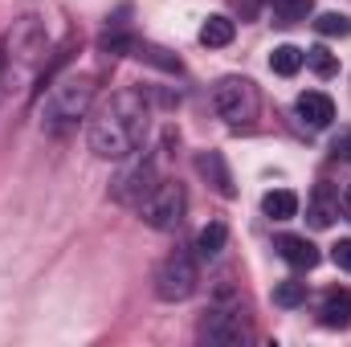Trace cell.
Returning <instances> with one entry per match:
<instances>
[{"mask_svg":"<svg viewBox=\"0 0 351 347\" xmlns=\"http://www.w3.org/2000/svg\"><path fill=\"white\" fill-rule=\"evenodd\" d=\"M339 208H343V204H339V192H331L327 184H319V188H315V196H311L306 217H311V225H315V229H327V225L339 217Z\"/></svg>","mask_w":351,"mask_h":347,"instance_id":"7c38bea8","label":"cell"},{"mask_svg":"<svg viewBox=\"0 0 351 347\" xmlns=\"http://www.w3.org/2000/svg\"><path fill=\"white\" fill-rule=\"evenodd\" d=\"M331 261H335L339 270H348V274H351V237H348V241H339V246L331 250Z\"/></svg>","mask_w":351,"mask_h":347,"instance_id":"44dd1931","label":"cell"},{"mask_svg":"<svg viewBox=\"0 0 351 347\" xmlns=\"http://www.w3.org/2000/svg\"><path fill=\"white\" fill-rule=\"evenodd\" d=\"M147 98L139 90H114L90 119L86 143L102 160H127L147 139Z\"/></svg>","mask_w":351,"mask_h":347,"instance_id":"6da1fadb","label":"cell"},{"mask_svg":"<svg viewBox=\"0 0 351 347\" xmlns=\"http://www.w3.org/2000/svg\"><path fill=\"white\" fill-rule=\"evenodd\" d=\"M213 110H217L229 127L254 123V115H258V86H254L250 78H237V74L221 78V82L213 86Z\"/></svg>","mask_w":351,"mask_h":347,"instance_id":"5b68a950","label":"cell"},{"mask_svg":"<svg viewBox=\"0 0 351 347\" xmlns=\"http://www.w3.org/2000/svg\"><path fill=\"white\" fill-rule=\"evenodd\" d=\"M262 213L269 221H290V217L298 213V196H294L290 188H274V192L262 196Z\"/></svg>","mask_w":351,"mask_h":347,"instance_id":"5bb4252c","label":"cell"},{"mask_svg":"<svg viewBox=\"0 0 351 347\" xmlns=\"http://www.w3.org/2000/svg\"><path fill=\"white\" fill-rule=\"evenodd\" d=\"M196 335L204 339V344H217V347H233L241 344L245 335H250V327H245V319H241V311H225V307H213L204 319H200V327H196Z\"/></svg>","mask_w":351,"mask_h":347,"instance_id":"52a82bcc","label":"cell"},{"mask_svg":"<svg viewBox=\"0 0 351 347\" xmlns=\"http://www.w3.org/2000/svg\"><path fill=\"white\" fill-rule=\"evenodd\" d=\"M237 37V21L233 16H208L204 25H200V45H208V49H225L229 41Z\"/></svg>","mask_w":351,"mask_h":347,"instance_id":"4fadbf2b","label":"cell"},{"mask_svg":"<svg viewBox=\"0 0 351 347\" xmlns=\"http://www.w3.org/2000/svg\"><path fill=\"white\" fill-rule=\"evenodd\" d=\"M315 12V0H274V25H298Z\"/></svg>","mask_w":351,"mask_h":347,"instance_id":"e0dca14e","label":"cell"},{"mask_svg":"<svg viewBox=\"0 0 351 347\" xmlns=\"http://www.w3.org/2000/svg\"><path fill=\"white\" fill-rule=\"evenodd\" d=\"M196 282H200L196 258H192L188 250H176V254H168V258L160 261V270H156V298H164V302H184V298H192Z\"/></svg>","mask_w":351,"mask_h":347,"instance_id":"8992f818","label":"cell"},{"mask_svg":"<svg viewBox=\"0 0 351 347\" xmlns=\"http://www.w3.org/2000/svg\"><path fill=\"white\" fill-rule=\"evenodd\" d=\"M90 102H94V78L90 74H66V78H58L49 86V94H45V106H41L45 131L74 127L78 119H86Z\"/></svg>","mask_w":351,"mask_h":347,"instance_id":"7a4b0ae2","label":"cell"},{"mask_svg":"<svg viewBox=\"0 0 351 347\" xmlns=\"http://www.w3.org/2000/svg\"><path fill=\"white\" fill-rule=\"evenodd\" d=\"M184 213H188V192H184V184H176V180H160V184L147 192V200L139 204L143 225H152V229H160V233L180 229V225H184Z\"/></svg>","mask_w":351,"mask_h":347,"instance_id":"3957f363","label":"cell"},{"mask_svg":"<svg viewBox=\"0 0 351 347\" xmlns=\"http://www.w3.org/2000/svg\"><path fill=\"white\" fill-rule=\"evenodd\" d=\"M294 110H298V119H302L306 127H315V131L331 127V119H335V102H331L323 90H306V94H298Z\"/></svg>","mask_w":351,"mask_h":347,"instance_id":"ba28073f","label":"cell"},{"mask_svg":"<svg viewBox=\"0 0 351 347\" xmlns=\"http://www.w3.org/2000/svg\"><path fill=\"white\" fill-rule=\"evenodd\" d=\"M319 323H323V327H335V331L351 327V290H327V294H323Z\"/></svg>","mask_w":351,"mask_h":347,"instance_id":"30bf717a","label":"cell"},{"mask_svg":"<svg viewBox=\"0 0 351 347\" xmlns=\"http://www.w3.org/2000/svg\"><path fill=\"white\" fill-rule=\"evenodd\" d=\"M306 302V282H298V278H286V282H278L274 286V307H302Z\"/></svg>","mask_w":351,"mask_h":347,"instance_id":"ac0fdd59","label":"cell"},{"mask_svg":"<svg viewBox=\"0 0 351 347\" xmlns=\"http://www.w3.org/2000/svg\"><path fill=\"white\" fill-rule=\"evenodd\" d=\"M233 4H237V12H241L245 21H254V16H258V4H262V0H233Z\"/></svg>","mask_w":351,"mask_h":347,"instance_id":"7402d4cb","label":"cell"},{"mask_svg":"<svg viewBox=\"0 0 351 347\" xmlns=\"http://www.w3.org/2000/svg\"><path fill=\"white\" fill-rule=\"evenodd\" d=\"M302 58H306V66H311L319 78H331V74H339V58H335L327 45H315V49H306Z\"/></svg>","mask_w":351,"mask_h":347,"instance_id":"d6986e66","label":"cell"},{"mask_svg":"<svg viewBox=\"0 0 351 347\" xmlns=\"http://www.w3.org/2000/svg\"><path fill=\"white\" fill-rule=\"evenodd\" d=\"M335 152H339V160H348L351 164V135H343V139L335 143Z\"/></svg>","mask_w":351,"mask_h":347,"instance_id":"603a6c76","label":"cell"},{"mask_svg":"<svg viewBox=\"0 0 351 347\" xmlns=\"http://www.w3.org/2000/svg\"><path fill=\"white\" fill-rule=\"evenodd\" d=\"M302 66H306V58H302V49H298V45H278V49L269 53V70H274V74H282V78H294Z\"/></svg>","mask_w":351,"mask_h":347,"instance_id":"2e32d148","label":"cell"},{"mask_svg":"<svg viewBox=\"0 0 351 347\" xmlns=\"http://www.w3.org/2000/svg\"><path fill=\"white\" fill-rule=\"evenodd\" d=\"M339 204H343V213L351 217V184H348V192H343V200H339Z\"/></svg>","mask_w":351,"mask_h":347,"instance_id":"cb8c5ba5","label":"cell"},{"mask_svg":"<svg viewBox=\"0 0 351 347\" xmlns=\"http://www.w3.org/2000/svg\"><path fill=\"white\" fill-rule=\"evenodd\" d=\"M156 184H160L156 160H152L147 152H131V156H127V164L119 168V176L110 180V196H114L119 204H131V208H139Z\"/></svg>","mask_w":351,"mask_h":347,"instance_id":"277c9868","label":"cell"},{"mask_svg":"<svg viewBox=\"0 0 351 347\" xmlns=\"http://www.w3.org/2000/svg\"><path fill=\"white\" fill-rule=\"evenodd\" d=\"M315 29L323 37H351V16H343V12H323L315 21Z\"/></svg>","mask_w":351,"mask_h":347,"instance_id":"ffe728a7","label":"cell"},{"mask_svg":"<svg viewBox=\"0 0 351 347\" xmlns=\"http://www.w3.org/2000/svg\"><path fill=\"white\" fill-rule=\"evenodd\" d=\"M225 241H229V229H225V221H208V225L196 233V254H200V258H221Z\"/></svg>","mask_w":351,"mask_h":347,"instance_id":"9a60e30c","label":"cell"},{"mask_svg":"<svg viewBox=\"0 0 351 347\" xmlns=\"http://www.w3.org/2000/svg\"><path fill=\"white\" fill-rule=\"evenodd\" d=\"M278 254H282L286 265H294V270H315V265H319V250H315L306 237H294V233L278 237Z\"/></svg>","mask_w":351,"mask_h":347,"instance_id":"8fae6325","label":"cell"},{"mask_svg":"<svg viewBox=\"0 0 351 347\" xmlns=\"http://www.w3.org/2000/svg\"><path fill=\"white\" fill-rule=\"evenodd\" d=\"M196 172L204 176V180L225 196V200H233V196H237L233 176H229V168H225V156H221V152H200V156H196Z\"/></svg>","mask_w":351,"mask_h":347,"instance_id":"9c48e42d","label":"cell"}]
</instances>
